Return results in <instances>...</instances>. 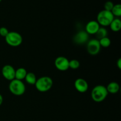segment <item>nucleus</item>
I'll return each mask as SVG.
<instances>
[{
  "label": "nucleus",
  "mask_w": 121,
  "mask_h": 121,
  "mask_svg": "<svg viewBox=\"0 0 121 121\" xmlns=\"http://www.w3.org/2000/svg\"><path fill=\"white\" fill-rule=\"evenodd\" d=\"M106 87L104 85H97L95 86L91 92V98L96 102H101L104 101L108 95Z\"/></svg>",
  "instance_id": "1"
},
{
  "label": "nucleus",
  "mask_w": 121,
  "mask_h": 121,
  "mask_svg": "<svg viewBox=\"0 0 121 121\" xmlns=\"http://www.w3.org/2000/svg\"><path fill=\"white\" fill-rule=\"evenodd\" d=\"M53 81L50 77L42 76L37 79L35 83L36 89L40 92H46L52 89Z\"/></svg>",
  "instance_id": "2"
},
{
  "label": "nucleus",
  "mask_w": 121,
  "mask_h": 121,
  "mask_svg": "<svg viewBox=\"0 0 121 121\" xmlns=\"http://www.w3.org/2000/svg\"><path fill=\"white\" fill-rule=\"evenodd\" d=\"M9 90L11 93L15 96H21L26 92V86L22 80H14L10 81L9 84Z\"/></svg>",
  "instance_id": "3"
},
{
  "label": "nucleus",
  "mask_w": 121,
  "mask_h": 121,
  "mask_svg": "<svg viewBox=\"0 0 121 121\" xmlns=\"http://www.w3.org/2000/svg\"><path fill=\"white\" fill-rule=\"evenodd\" d=\"M114 18L115 17L111 11L103 9L98 14L96 21L100 26L105 27L109 26Z\"/></svg>",
  "instance_id": "4"
},
{
  "label": "nucleus",
  "mask_w": 121,
  "mask_h": 121,
  "mask_svg": "<svg viewBox=\"0 0 121 121\" xmlns=\"http://www.w3.org/2000/svg\"><path fill=\"white\" fill-rule=\"evenodd\" d=\"M5 40L7 44L11 47H18L22 43V37L19 33L16 31H9Z\"/></svg>",
  "instance_id": "5"
},
{
  "label": "nucleus",
  "mask_w": 121,
  "mask_h": 121,
  "mask_svg": "<svg viewBox=\"0 0 121 121\" xmlns=\"http://www.w3.org/2000/svg\"><path fill=\"white\" fill-rule=\"evenodd\" d=\"M87 51L89 54L92 56H95L100 52V47L99 40L96 39H92L89 40L87 43Z\"/></svg>",
  "instance_id": "6"
},
{
  "label": "nucleus",
  "mask_w": 121,
  "mask_h": 121,
  "mask_svg": "<svg viewBox=\"0 0 121 121\" xmlns=\"http://www.w3.org/2000/svg\"><path fill=\"white\" fill-rule=\"evenodd\" d=\"M54 65L59 70L66 71L69 69V60L64 56H59L55 59Z\"/></svg>",
  "instance_id": "7"
},
{
  "label": "nucleus",
  "mask_w": 121,
  "mask_h": 121,
  "mask_svg": "<svg viewBox=\"0 0 121 121\" xmlns=\"http://www.w3.org/2000/svg\"><path fill=\"white\" fill-rule=\"evenodd\" d=\"M2 75L6 80L11 81L15 79V69L13 66L9 65H6L3 66L1 70Z\"/></svg>",
  "instance_id": "8"
},
{
  "label": "nucleus",
  "mask_w": 121,
  "mask_h": 121,
  "mask_svg": "<svg viewBox=\"0 0 121 121\" xmlns=\"http://www.w3.org/2000/svg\"><path fill=\"white\" fill-rule=\"evenodd\" d=\"M74 86L76 90L80 93H85L89 89L88 83L83 78L77 79L74 81Z\"/></svg>",
  "instance_id": "9"
},
{
  "label": "nucleus",
  "mask_w": 121,
  "mask_h": 121,
  "mask_svg": "<svg viewBox=\"0 0 121 121\" xmlns=\"http://www.w3.org/2000/svg\"><path fill=\"white\" fill-rule=\"evenodd\" d=\"M89 41V34L85 31H80L74 36V42L77 44H83Z\"/></svg>",
  "instance_id": "10"
},
{
  "label": "nucleus",
  "mask_w": 121,
  "mask_h": 121,
  "mask_svg": "<svg viewBox=\"0 0 121 121\" xmlns=\"http://www.w3.org/2000/svg\"><path fill=\"white\" fill-rule=\"evenodd\" d=\"M100 26L99 24L97 21L92 20L90 21L86 24L85 27V31L89 35V34H95Z\"/></svg>",
  "instance_id": "11"
},
{
  "label": "nucleus",
  "mask_w": 121,
  "mask_h": 121,
  "mask_svg": "<svg viewBox=\"0 0 121 121\" xmlns=\"http://www.w3.org/2000/svg\"><path fill=\"white\" fill-rule=\"evenodd\" d=\"M106 87L108 93H111V94H115V93H118L120 89L119 85L115 82H112L109 83L107 87Z\"/></svg>",
  "instance_id": "12"
},
{
  "label": "nucleus",
  "mask_w": 121,
  "mask_h": 121,
  "mask_svg": "<svg viewBox=\"0 0 121 121\" xmlns=\"http://www.w3.org/2000/svg\"><path fill=\"white\" fill-rule=\"evenodd\" d=\"M109 26L110 27V28H111V30L113 32L119 31L121 28V20L119 18H114Z\"/></svg>",
  "instance_id": "13"
},
{
  "label": "nucleus",
  "mask_w": 121,
  "mask_h": 121,
  "mask_svg": "<svg viewBox=\"0 0 121 121\" xmlns=\"http://www.w3.org/2000/svg\"><path fill=\"white\" fill-rule=\"evenodd\" d=\"M27 72L26 69L23 67H20L15 70V79L19 80H22L25 79L27 74Z\"/></svg>",
  "instance_id": "14"
},
{
  "label": "nucleus",
  "mask_w": 121,
  "mask_h": 121,
  "mask_svg": "<svg viewBox=\"0 0 121 121\" xmlns=\"http://www.w3.org/2000/svg\"><path fill=\"white\" fill-rule=\"evenodd\" d=\"M25 80H26V82L29 85H35V82H36L37 80V78L36 76L35 75L34 73H32V72H29V73H27L26 74V76L25 78Z\"/></svg>",
  "instance_id": "15"
},
{
  "label": "nucleus",
  "mask_w": 121,
  "mask_h": 121,
  "mask_svg": "<svg viewBox=\"0 0 121 121\" xmlns=\"http://www.w3.org/2000/svg\"><path fill=\"white\" fill-rule=\"evenodd\" d=\"M95 35H96L97 40H99L104 37H106L108 35V30L105 27H100L98 31Z\"/></svg>",
  "instance_id": "16"
},
{
  "label": "nucleus",
  "mask_w": 121,
  "mask_h": 121,
  "mask_svg": "<svg viewBox=\"0 0 121 121\" xmlns=\"http://www.w3.org/2000/svg\"><path fill=\"white\" fill-rule=\"evenodd\" d=\"M111 13L114 17H119L121 16V5L119 4L114 5L112 8Z\"/></svg>",
  "instance_id": "17"
},
{
  "label": "nucleus",
  "mask_w": 121,
  "mask_h": 121,
  "mask_svg": "<svg viewBox=\"0 0 121 121\" xmlns=\"http://www.w3.org/2000/svg\"><path fill=\"white\" fill-rule=\"evenodd\" d=\"M99 43H100V47H102L104 48H108L109 47L111 44V41L109 38L108 37H104L103 39L99 40Z\"/></svg>",
  "instance_id": "18"
},
{
  "label": "nucleus",
  "mask_w": 121,
  "mask_h": 121,
  "mask_svg": "<svg viewBox=\"0 0 121 121\" xmlns=\"http://www.w3.org/2000/svg\"><path fill=\"white\" fill-rule=\"evenodd\" d=\"M79 67H80V62L79 60L73 59L69 61V68L76 70L78 69Z\"/></svg>",
  "instance_id": "19"
},
{
  "label": "nucleus",
  "mask_w": 121,
  "mask_h": 121,
  "mask_svg": "<svg viewBox=\"0 0 121 121\" xmlns=\"http://www.w3.org/2000/svg\"><path fill=\"white\" fill-rule=\"evenodd\" d=\"M114 4L113 2L111 1H106L104 4V9L106 11H111L113 8Z\"/></svg>",
  "instance_id": "20"
},
{
  "label": "nucleus",
  "mask_w": 121,
  "mask_h": 121,
  "mask_svg": "<svg viewBox=\"0 0 121 121\" xmlns=\"http://www.w3.org/2000/svg\"><path fill=\"white\" fill-rule=\"evenodd\" d=\"M9 33V31L6 27H0V35L3 37H5L7 34Z\"/></svg>",
  "instance_id": "21"
},
{
  "label": "nucleus",
  "mask_w": 121,
  "mask_h": 121,
  "mask_svg": "<svg viewBox=\"0 0 121 121\" xmlns=\"http://www.w3.org/2000/svg\"><path fill=\"white\" fill-rule=\"evenodd\" d=\"M117 65L119 69H121V59H119L117 62Z\"/></svg>",
  "instance_id": "22"
},
{
  "label": "nucleus",
  "mask_w": 121,
  "mask_h": 121,
  "mask_svg": "<svg viewBox=\"0 0 121 121\" xmlns=\"http://www.w3.org/2000/svg\"><path fill=\"white\" fill-rule=\"evenodd\" d=\"M3 103V97L1 95V94H0V106Z\"/></svg>",
  "instance_id": "23"
},
{
  "label": "nucleus",
  "mask_w": 121,
  "mask_h": 121,
  "mask_svg": "<svg viewBox=\"0 0 121 121\" xmlns=\"http://www.w3.org/2000/svg\"><path fill=\"white\" fill-rule=\"evenodd\" d=\"M1 1H2V0H0V2H1Z\"/></svg>",
  "instance_id": "24"
}]
</instances>
